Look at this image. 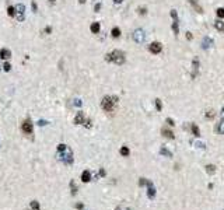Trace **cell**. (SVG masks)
<instances>
[{
    "mask_svg": "<svg viewBox=\"0 0 224 210\" xmlns=\"http://www.w3.org/2000/svg\"><path fill=\"white\" fill-rule=\"evenodd\" d=\"M57 158L69 165L73 163V153L66 144H59L57 146Z\"/></svg>",
    "mask_w": 224,
    "mask_h": 210,
    "instance_id": "1",
    "label": "cell"
},
{
    "mask_svg": "<svg viewBox=\"0 0 224 210\" xmlns=\"http://www.w3.org/2000/svg\"><path fill=\"white\" fill-rule=\"evenodd\" d=\"M105 60L107 62H113L115 64H123L125 63V53L122 51H113L111 53H108L105 56Z\"/></svg>",
    "mask_w": 224,
    "mask_h": 210,
    "instance_id": "2",
    "label": "cell"
},
{
    "mask_svg": "<svg viewBox=\"0 0 224 210\" xmlns=\"http://www.w3.org/2000/svg\"><path fill=\"white\" fill-rule=\"evenodd\" d=\"M118 104V97L112 95V97H104L101 101V107L105 112H112L115 109V105Z\"/></svg>",
    "mask_w": 224,
    "mask_h": 210,
    "instance_id": "3",
    "label": "cell"
},
{
    "mask_svg": "<svg viewBox=\"0 0 224 210\" xmlns=\"http://www.w3.org/2000/svg\"><path fill=\"white\" fill-rule=\"evenodd\" d=\"M14 9H16V14H14V17L17 18L20 22L24 21V20H25V7H24V4H17Z\"/></svg>",
    "mask_w": 224,
    "mask_h": 210,
    "instance_id": "4",
    "label": "cell"
},
{
    "mask_svg": "<svg viewBox=\"0 0 224 210\" xmlns=\"http://www.w3.org/2000/svg\"><path fill=\"white\" fill-rule=\"evenodd\" d=\"M149 51H150L151 53H154V55H158V53H161V51H163V45L160 42H153L149 45Z\"/></svg>",
    "mask_w": 224,
    "mask_h": 210,
    "instance_id": "5",
    "label": "cell"
},
{
    "mask_svg": "<svg viewBox=\"0 0 224 210\" xmlns=\"http://www.w3.org/2000/svg\"><path fill=\"white\" fill-rule=\"evenodd\" d=\"M22 132L25 133V134H32V130H34V128H32V123H31V120L30 119H27L22 122Z\"/></svg>",
    "mask_w": 224,
    "mask_h": 210,
    "instance_id": "6",
    "label": "cell"
},
{
    "mask_svg": "<svg viewBox=\"0 0 224 210\" xmlns=\"http://www.w3.org/2000/svg\"><path fill=\"white\" fill-rule=\"evenodd\" d=\"M147 196H149V199H154L155 197V188L154 185H153V182L151 181H147Z\"/></svg>",
    "mask_w": 224,
    "mask_h": 210,
    "instance_id": "7",
    "label": "cell"
},
{
    "mask_svg": "<svg viewBox=\"0 0 224 210\" xmlns=\"http://www.w3.org/2000/svg\"><path fill=\"white\" fill-rule=\"evenodd\" d=\"M144 38H146V37H144V32H143L142 30H136L133 32V39L137 43H142L143 41H144Z\"/></svg>",
    "mask_w": 224,
    "mask_h": 210,
    "instance_id": "8",
    "label": "cell"
},
{
    "mask_svg": "<svg viewBox=\"0 0 224 210\" xmlns=\"http://www.w3.org/2000/svg\"><path fill=\"white\" fill-rule=\"evenodd\" d=\"M198 69H199V60H198V57H195L193 62H192V78L196 77V74H198Z\"/></svg>",
    "mask_w": 224,
    "mask_h": 210,
    "instance_id": "9",
    "label": "cell"
},
{
    "mask_svg": "<svg viewBox=\"0 0 224 210\" xmlns=\"http://www.w3.org/2000/svg\"><path fill=\"white\" fill-rule=\"evenodd\" d=\"M86 122V118H84V114L83 112H77V115H76V118H74V123L76 125H81Z\"/></svg>",
    "mask_w": 224,
    "mask_h": 210,
    "instance_id": "10",
    "label": "cell"
},
{
    "mask_svg": "<svg viewBox=\"0 0 224 210\" xmlns=\"http://www.w3.org/2000/svg\"><path fill=\"white\" fill-rule=\"evenodd\" d=\"M161 133H163V136H165V137H168V139H175V134L172 133V130H169V129H167V128H163V130H161Z\"/></svg>",
    "mask_w": 224,
    "mask_h": 210,
    "instance_id": "11",
    "label": "cell"
},
{
    "mask_svg": "<svg viewBox=\"0 0 224 210\" xmlns=\"http://www.w3.org/2000/svg\"><path fill=\"white\" fill-rule=\"evenodd\" d=\"M0 57H3V59H10V57H11V52H10L9 49H4V48H3V49L0 51Z\"/></svg>",
    "mask_w": 224,
    "mask_h": 210,
    "instance_id": "12",
    "label": "cell"
},
{
    "mask_svg": "<svg viewBox=\"0 0 224 210\" xmlns=\"http://www.w3.org/2000/svg\"><path fill=\"white\" fill-rule=\"evenodd\" d=\"M189 3L192 6H193V9H195V11H198V13H203V9L199 6V3H198V0H189Z\"/></svg>",
    "mask_w": 224,
    "mask_h": 210,
    "instance_id": "13",
    "label": "cell"
},
{
    "mask_svg": "<svg viewBox=\"0 0 224 210\" xmlns=\"http://www.w3.org/2000/svg\"><path fill=\"white\" fill-rule=\"evenodd\" d=\"M99 28H101V27H99V22H93V24H91V27H90V30H91V32H93V34H98V32H99Z\"/></svg>",
    "mask_w": 224,
    "mask_h": 210,
    "instance_id": "14",
    "label": "cell"
},
{
    "mask_svg": "<svg viewBox=\"0 0 224 210\" xmlns=\"http://www.w3.org/2000/svg\"><path fill=\"white\" fill-rule=\"evenodd\" d=\"M172 31H174V34L178 35L179 34V25H178V17L174 18V22H172Z\"/></svg>",
    "mask_w": 224,
    "mask_h": 210,
    "instance_id": "15",
    "label": "cell"
},
{
    "mask_svg": "<svg viewBox=\"0 0 224 210\" xmlns=\"http://www.w3.org/2000/svg\"><path fill=\"white\" fill-rule=\"evenodd\" d=\"M91 179V174H90V171H84L81 174V181L83 182H88V181Z\"/></svg>",
    "mask_w": 224,
    "mask_h": 210,
    "instance_id": "16",
    "label": "cell"
},
{
    "mask_svg": "<svg viewBox=\"0 0 224 210\" xmlns=\"http://www.w3.org/2000/svg\"><path fill=\"white\" fill-rule=\"evenodd\" d=\"M111 35L113 37V38H119V37H121V30H119L118 27H115V28H112V31H111Z\"/></svg>",
    "mask_w": 224,
    "mask_h": 210,
    "instance_id": "17",
    "label": "cell"
},
{
    "mask_svg": "<svg viewBox=\"0 0 224 210\" xmlns=\"http://www.w3.org/2000/svg\"><path fill=\"white\" fill-rule=\"evenodd\" d=\"M206 172L207 174H210V175H213L216 172V167L213 165V164H209V165H206Z\"/></svg>",
    "mask_w": 224,
    "mask_h": 210,
    "instance_id": "18",
    "label": "cell"
},
{
    "mask_svg": "<svg viewBox=\"0 0 224 210\" xmlns=\"http://www.w3.org/2000/svg\"><path fill=\"white\" fill-rule=\"evenodd\" d=\"M190 129H192V133H193V136H196V137L200 136V130H199V128L196 126V125H192V126H190Z\"/></svg>",
    "mask_w": 224,
    "mask_h": 210,
    "instance_id": "19",
    "label": "cell"
},
{
    "mask_svg": "<svg viewBox=\"0 0 224 210\" xmlns=\"http://www.w3.org/2000/svg\"><path fill=\"white\" fill-rule=\"evenodd\" d=\"M214 27H216V30H219V31H223V32H224V22H221L220 20H219V21H216Z\"/></svg>",
    "mask_w": 224,
    "mask_h": 210,
    "instance_id": "20",
    "label": "cell"
},
{
    "mask_svg": "<svg viewBox=\"0 0 224 210\" xmlns=\"http://www.w3.org/2000/svg\"><path fill=\"white\" fill-rule=\"evenodd\" d=\"M130 154V151H129V149H128V147L126 146H123L121 149V155H123V157H128V155Z\"/></svg>",
    "mask_w": 224,
    "mask_h": 210,
    "instance_id": "21",
    "label": "cell"
},
{
    "mask_svg": "<svg viewBox=\"0 0 224 210\" xmlns=\"http://www.w3.org/2000/svg\"><path fill=\"white\" fill-rule=\"evenodd\" d=\"M216 130H217L220 134H224V120H221V122H220V125L216 128Z\"/></svg>",
    "mask_w": 224,
    "mask_h": 210,
    "instance_id": "22",
    "label": "cell"
},
{
    "mask_svg": "<svg viewBox=\"0 0 224 210\" xmlns=\"http://www.w3.org/2000/svg\"><path fill=\"white\" fill-rule=\"evenodd\" d=\"M160 153H161L163 155H167V157H172V153H171V151H168L167 149H165V147H161Z\"/></svg>",
    "mask_w": 224,
    "mask_h": 210,
    "instance_id": "23",
    "label": "cell"
},
{
    "mask_svg": "<svg viewBox=\"0 0 224 210\" xmlns=\"http://www.w3.org/2000/svg\"><path fill=\"white\" fill-rule=\"evenodd\" d=\"M210 43H213V41L209 38H205V41H203V49H207V48L210 46Z\"/></svg>",
    "mask_w": 224,
    "mask_h": 210,
    "instance_id": "24",
    "label": "cell"
},
{
    "mask_svg": "<svg viewBox=\"0 0 224 210\" xmlns=\"http://www.w3.org/2000/svg\"><path fill=\"white\" fill-rule=\"evenodd\" d=\"M31 210H39V203L37 200L31 202Z\"/></svg>",
    "mask_w": 224,
    "mask_h": 210,
    "instance_id": "25",
    "label": "cell"
},
{
    "mask_svg": "<svg viewBox=\"0 0 224 210\" xmlns=\"http://www.w3.org/2000/svg\"><path fill=\"white\" fill-rule=\"evenodd\" d=\"M216 14H217V17H220V18H224V9H223V7H220V9H217V10H216Z\"/></svg>",
    "mask_w": 224,
    "mask_h": 210,
    "instance_id": "26",
    "label": "cell"
},
{
    "mask_svg": "<svg viewBox=\"0 0 224 210\" xmlns=\"http://www.w3.org/2000/svg\"><path fill=\"white\" fill-rule=\"evenodd\" d=\"M155 108H157V111H161L163 109V104H161V99H155Z\"/></svg>",
    "mask_w": 224,
    "mask_h": 210,
    "instance_id": "27",
    "label": "cell"
},
{
    "mask_svg": "<svg viewBox=\"0 0 224 210\" xmlns=\"http://www.w3.org/2000/svg\"><path fill=\"white\" fill-rule=\"evenodd\" d=\"M214 111H213V109H210V111H207L206 112V118H209V119H213V118H214Z\"/></svg>",
    "mask_w": 224,
    "mask_h": 210,
    "instance_id": "28",
    "label": "cell"
},
{
    "mask_svg": "<svg viewBox=\"0 0 224 210\" xmlns=\"http://www.w3.org/2000/svg\"><path fill=\"white\" fill-rule=\"evenodd\" d=\"M7 13H9V16H10V17H14V14H16V9H14V7H9Z\"/></svg>",
    "mask_w": 224,
    "mask_h": 210,
    "instance_id": "29",
    "label": "cell"
},
{
    "mask_svg": "<svg viewBox=\"0 0 224 210\" xmlns=\"http://www.w3.org/2000/svg\"><path fill=\"white\" fill-rule=\"evenodd\" d=\"M3 69H4V72H10V70H11V66H10L9 62H6V63L3 64Z\"/></svg>",
    "mask_w": 224,
    "mask_h": 210,
    "instance_id": "30",
    "label": "cell"
},
{
    "mask_svg": "<svg viewBox=\"0 0 224 210\" xmlns=\"http://www.w3.org/2000/svg\"><path fill=\"white\" fill-rule=\"evenodd\" d=\"M146 184H147L146 178H140V179H139V185H140V186H143V185H146Z\"/></svg>",
    "mask_w": 224,
    "mask_h": 210,
    "instance_id": "31",
    "label": "cell"
},
{
    "mask_svg": "<svg viewBox=\"0 0 224 210\" xmlns=\"http://www.w3.org/2000/svg\"><path fill=\"white\" fill-rule=\"evenodd\" d=\"M167 123H168V126H171V128L175 126V123H174V120L171 119V118H167Z\"/></svg>",
    "mask_w": 224,
    "mask_h": 210,
    "instance_id": "32",
    "label": "cell"
},
{
    "mask_svg": "<svg viewBox=\"0 0 224 210\" xmlns=\"http://www.w3.org/2000/svg\"><path fill=\"white\" fill-rule=\"evenodd\" d=\"M137 11H139V14H146V13H147V10L144 9V7H139Z\"/></svg>",
    "mask_w": 224,
    "mask_h": 210,
    "instance_id": "33",
    "label": "cell"
},
{
    "mask_svg": "<svg viewBox=\"0 0 224 210\" xmlns=\"http://www.w3.org/2000/svg\"><path fill=\"white\" fill-rule=\"evenodd\" d=\"M84 125H86V128H88V129H90L91 126H93V125H91V119H87L86 122H84Z\"/></svg>",
    "mask_w": 224,
    "mask_h": 210,
    "instance_id": "34",
    "label": "cell"
},
{
    "mask_svg": "<svg viewBox=\"0 0 224 210\" xmlns=\"http://www.w3.org/2000/svg\"><path fill=\"white\" fill-rule=\"evenodd\" d=\"M43 32H45V34H51V32H52V28H51V27H46V28L43 30Z\"/></svg>",
    "mask_w": 224,
    "mask_h": 210,
    "instance_id": "35",
    "label": "cell"
},
{
    "mask_svg": "<svg viewBox=\"0 0 224 210\" xmlns=\"http://www.w3.org/2000/svg\"><path fill=\"white\" fill-rule=\"evenodd\" d=\"M74 105H76V107H80V105H81V101H80V99H74Z\"/></svg>",
    "mask_w": 224,
    "mask_h": 210,
    "instance_id": "36",
    "label": "cell"
},
{
    "mask_svg": "<svg viewBox=\"0 0 224 210\" xmlns=\"http://www.w3.org/2000/svg\"><path fill=\"white\" fill-rule=\"evenodd\" d=\"M32 10H34V11H37V10H38V6H37V3H35V1H32Z\"/></svg>",
    "mask_w": 224,
    "mask_h": 210,
    "instance_id": "37",
    "label": "cell"
},
{
    "mask_svg": "<svg viewBox=\"0 0 224 210\" xmlns=\"http://www.w3.org/2000/svg\"><path fill=\"white\" fill-rule=\"evenodd\" d=\"M186 38H188V39H192V34H190V32H186Z\"/></svg>",
    "mask_w": 224,
    "mask_h": 210,
    "instance_id": "38",
    "label": "cell"
},
{
    "mask_svg": "<svg viewBox=\"0 0 224 210\" xmlns=\"http://www.w3.org/2000/svg\"><path fill=\"white\" fill-rule=\"evenodd\" d=\"M99 9H101V4H97V6H95V9H94V10H95V11H99Z\"/></svg>",
    "mask_w": 224,
    "mask_h": 210,
    "instance_id": "39",
    "label": "cell"
},
{
    "mask_svg": "<svg viewBox=\"0 0 224 210\" xmlns=\"http://www.w3.org/2000/svg\"><path fill=\"white\" fill-rule=\"evenodd\" d=\"M99 175H101V176H105V171H104V170H101V171H99Z\"/></svg>",
    "mask_w": 224,
    "mask_h": 210,
    "instance_id": "40",
    "label": "cell"
},
{
    "mask_svg": "<svg viewBox=\"0 0 224 210\" xmlns=\"http://www.w3.org/2000/svg\"><path fill=\"white\" fill-rule=\"evenodd\" d=\"M76 207H77V209H83V205L81 203H78V205H76Z\"/></svg>",
    "mask_w": 224,
    "mask_h": 210,
    "instance_id": "41",
    "label": "cell"
},
{
    "mask_svg": "<svg viewBox=\"0 0 224 210\" xmlns=\"http://www.w3.org/2000/svg\"><path fill=\"white\" fill-rule=\"evenodd\" d=\"M113 1H115L116 4H119V3H122V1H123V0H113Z\"/></svg>",
    "mask_w": 224,
    "mask_h": 210,
    "instance_id": "42",
    "label": "cell"
},
{
    "mask_svg": "<svg viewBox=\"0 0 224 210\" xmlns=\"http://www.w3.org/2000/svg\"><path fill=\"white\" fill-rule=\"evenodd\" d=\"M78 3H80V4H84V3H86V0H78Z\"/></svg>",
    "mask_w": 224,
    "mask_h": 210,
    "instance_id": "43",
    "label": "cell"
},
{
    "mask_svg": "<svg viewBox=\"0 0 224 210\" xmlns=\"http://www.w3.org/2000/svg\"><path fill=\"white\" fill-rule=\"evenodd\" d=\"M49 1H51V4H55V1H56V0H49Z\"/></svg>",
    "mask_w": 224,
    "mask_h": 210,
    "instance_id": "44",
    "label": "cell"
},
{
    "mask_svg": "<svg viewBox=\"0 0 224 210\" xmlns=\"http://www.w3.org/2000/svg\"><path fill=\"white\" fill-rule=\"evenodd\" d=\"M223 116H224V109H223Z\"/></svg>",
    "mask_w": 224,
    "mask_h": 210,
    "instance_id": "45",
    "label": "cell"
},
{
    "mask_svg": "<svg viewBox=\"0 0 224 210\" xmlns=\"http://www.w3.org/2000/svg\"><path fill=\"white\" fill-rule=\"evenodd\" d=\"M116 210H119V209H116Z\"/></svg>",
    "mask_w": 224,
    "mask_h": 210,
    "instance_id": "46",
    "label": "cell"
}]
</instances>
